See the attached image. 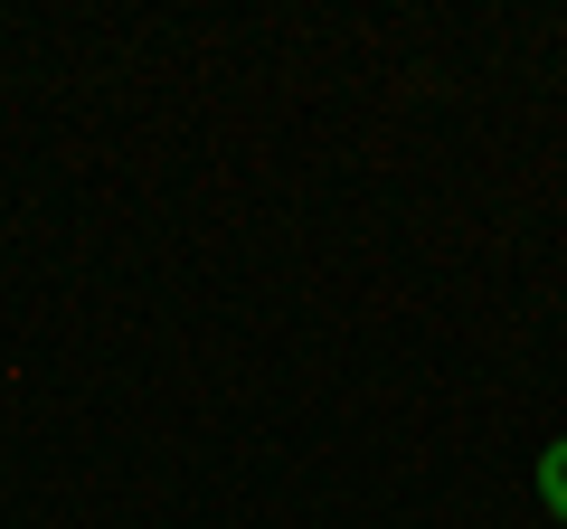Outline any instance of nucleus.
<instances>
[{
	"instance_id": "1",
	"label": "nucleus",
	"mask_w": 567,
	"mask_h": 529,
	"mask_svg": "<svg viewBox=\"0 0 567 529\" xmlns=\"http://www.w3.org/2000/svg\"><path fill=\"white\" fill-rule=\"evenodd\" d=\"M539 501H548V510L567 520V435H558V445L539 454Z\"/></svg>"
}]
</instances>
